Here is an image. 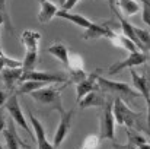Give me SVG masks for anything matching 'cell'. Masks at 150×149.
I'll return each instance as SVG.
<instances>
[{"mask_svg":"<svg viewBox=\"0 0 150 149\" xmlns=\"http://www.w3.org/2000/svg\"><path fill=\"white\" fill-rule=\"evenodd\" d=\"M7 127V121H6V111L3 108H0V135L6 130Z\"/></svg>","mask_w":150,"mask_h":149,"instance_id":"f1b7e54d","label":"cell"},{"mask_svg":"<svg viewBox=\"0 0 150 149\" xmlns=\"http://www.w3.org/2000/svg\"><path fill=\"white\" fill-rule=\"evenodd\" d=\"M40 3H41V9L38 12V21L41 24H48L54 16H57L60 9L52 0H42Z\"/></svg>","mask_w":150,"mask_h":149,"instance_id":"9a60e30c","label":"cell"},{"mask_svg":"<svg viewBox=\"0 0 150 149\" xmlns=\"http://www.w3.org/2000/svg\"><path fill=\"white\" fill-rule=\"evenodd\" d=\"M41 34L34 29H25L21 34V43L25 48V53H38Z\"/></svg>","mask_w":150,"mask_h":149,"instance_id":"30bf717a","label":"cell"},{"mask_svg":"<svg viewBox=\"0 0 150 149\" xmlns=\"http://www.w3.org/2000/svg\"><path fill=\"white\" fill-rule=\"evenodd\" d=\"M79 1H80V0H64V1L61 3V9H64V10H71Z\"/></svg>","mask_w":150,"mask_h":149,"instance_id":"f546056e","label":"cell"},{"mask_svg":"<svg viewBox=\"0 0 150 149\" xmlns=\"http://www.w3.org/2000/svg\"><path fill=\"white\" fill-rule=\"evenodd\" d=\"M0 26H3L9 34H15L13 25L7 12V0H0Z\"/></svg>","mask_w":150,"mask_h":149,"instance_id":"44dd1931","label":"cell"},{"mask_svg":"<svg viewBox=\"0 0 150 149\" xmlns=\"http://www.w3.org/2000/svg\"><path fill=\"white\" fill-rule=\"evenodd\" d=\"M23 61L22 60H16V58H10L7 57L1 48H0V72L3 69H16V67H22Z\"/></svg>","mask_w":150,"mask_h":149,"instance_id":"cb8c5ba5","label":"cell"},{"mask_svg":"<svg viewBox=\"0 0 150 149\" xmlns=\"http://www.w3.org/2000/svg\"><path fill=\"white\" fill-rule=\"evenodd\" d=\"M100 140H102V139H100L99 136H96V135H89V136L83 140V148H86V149H98Z\"/></svg>","mask_w":150,"mask_h":149,"instance_id":"4316f807","label":"cell"},{"mask_svg":"<svg viewBox=\"0 0 150 149\" xmlns=\"http://www.w3.org/2000/svg\"><path fill=\"white\" fill-rule=\"evenodd\" d=\"M74 117V111L70 110V111H64L63 114H60V123L57 126V130L54 133V138H52V145L55 148H60V145L66 140L70 129H71V120Z\"/></svg>","mask_w":150,"mask_h":149,"instance_id":"52a82bcc","label":"cell"},{"mask_svg":"<svg viewBox=\"0 0 150 149\" xmlns=\"http://www.w3.org/2000/svg\"><path fill=\"white\" fill-rule=\"evenodd\" d=\"M40 1H42V0H40Z\"/></svg>","mask_w":150,"mask_h":149,"instance_id":"d590c367","label":"cell"},{"mask_svg":"<svg viewBox=\"0 0 150 149\" xmlns=\"http://www.w3.org/2000/svg\"><path fill=\"white\" fill-rule=\"evenodd\" d=\"M115 4L121 9L124 16H134L140 10V4L136 0H115Z\"/></svg>","mask_w":150,"mask_h":149,"instance_id":"ffe728a7","label":"cell"},{"mask_svg":"<svg viewBox=\"0 0 150 149\" xmlns=\"http://www.w3.org/2000/svg\"><path fill=\"white\" fill-rule=\"evenodd\" d=\"M149 53H150V51H149Z\"/></svg>","mask_w":150,"mask_h":149,"instance_id":"8d00e7d4","label":"cell"},{"mask_svg":"<svg viewBox=\"0 0 150 149\" xmlns=\"http://www.w3.org/2000/svg\"><path fill=\"white\" fill-rule=\"evenodd\" d=\"M1 75V81L4 83V86L9 91H13L15 85H18L21 82V78L23 75V69L22 67H16V69H3L0 72Z\"/></svg>","mask_w":150,"mask_h":149,"instance_id":"5bb4252c","label":"cell"},{"mask_svg":"<svg viewBox=\"0 0 150 149\" xmlns=\"http://www.w3.org/2000/svg\"><path fill=\"white\" fill-rule=\"evenodd\" d=\"M57 16L61 18V19H66V21H69V22H71V24H74V25H77V26H80V28H83V29H86V28H89V26L92 25V21H91V19H88V18L83 16V15L73 13V12H70V10L60 9L58 13H57Z\"/></svg>","mask_w":150,"mask_h":149,"instance_id":"2e32d148","label":"cell"},{"mask_svg":"<svg viewBox=\"0 0 150 149\" xmlns=\"http://www.w3.org/2000/svg\"><path fill=\"white\" fill-rule=\"evenodd\" d=\"M147 60H149L147 53H143V51L130 53V54L127 56V58H124L122 61L112 63V64L109 66V69H108V75H117V73H120V72L124 70V69H134V67H137V66L144 64Z\"/></svg>","mask_w":150,"mask_h":149,"instance_id":"8992f818","label":"cell"},{"mask_svg":"<svg viewBox=\"0 0 150 149\" xmlns=\"http://www.w3.org/2000/svg\"><path fill=\"white\" fill-rule=\"evenodd\" d=\"M67 69L70 70V73L85 70V60H83V57H82L80 54H77V53H73V54L70 53V57H69V66H67Z\"/></svg>","mask_w":150,"mask_h":149,"instance_id":"603a6c76","label":"cell"},{"mask_svg":"<svg viewBox=\"0 0 150 149\" xmlns=\"http://www.w3.org/2000/svg\"><path fill=\"white\" fill-rule=\"evenodd\" d=\"M6 111H7V114L10 115V118L19 126V127H22L23 130H26L32 138H35V135H34V130L29 127V124H28V121H26V117L23 115V111H22V107H21V104H19V99H18V95L13 92V94H10V97L7 99V104H6Z\"/></svg>","mask_w":150,"mask_h":149,"instance_id":"5b68a950","label":"cell"},{"mask_svg":"<svg viewBox=\"0 0 150 149\" xmlns=\"http://www.w3.org/2000/svg\"><path fill=\"white\" fill-rule=\"evenodd\" d=\"M112 31H114L112 28H106L105 25H99V24L92 22V25L85 29L82 38L83 40H98V38H103V37L109 38Z\"/></svg>","mask_w":150,"mask_h":149,"instance_id":"4fadbf2b","label":"cell"},{"mask_svg":"<svg viewBox=\"0 0 150 149\" xmlns=\"http://www.w3.org/2000/svg\"><path fill=\"white\" fill-rule=\"evenodd\" d=\"M143 3V12H142V19L143 22L150 28V0H140Z\"/></svg>","mask_w":150,"mask_h":149,"instance_id":"83f0119b","label":"cell"},{"mask_svg":"<svg viewBox=\"0 0 150 149\" xmlns=\"http://www.w3.org/2000/svg\"><path fill=\"white\" fill-rule=\"evenodd\" d=\"M9 94H7V91H1L0 89V108H3V107H6V104H7V99H9Z\"/></svg>","mask_w":150,"mask_h":149,"instance_id":"4dcf8cb0","label":"cell"},{"mask_svg":"<svg viewBox=\"0 0 150 149\" xmlns=\"http://www.w3.org/2000/svg\"><path fill=\"white\" fill-rule=\"evenodd\" d=\"M63 1H64V0H60V3H63Z\"/></svg>","mask_w":150,"mask_h":149,"instance_id":"836d02e7","label":"cell"},{"mask_svg":"<svg viewBox=\"0 0 150 149\" xmlns=\"http://www.w3.org/2000/svg\"><path fill=\"white\" fill-rule=\"evenodd\" d=\"M48 83H44V82H38V81H25V82H21L19 83V88H18V92L19 94H32L34 91H38L44 86H47Z\"/></svg>","mask_w":150,"mask_h":149,"instance_id":"7402d4cb","label":"cell"},{"mask_svg":"<svg viewBox=\"0 0 150 149\" xmlns=\"http://www.w3.org/2000/svg\"><path fill=\"white\" fill-rule=\"evenodd\" d=\"M67 85L69 83H64L61 86H44L38 91H34L31 94V98L42 107L57 110L60 114H63L64 108H63V102H61V92Z\"/></svg>","mask_w":150,"mask_h":149,"instance_id":"7a4b0ae2","label":"cell"},{"mask_svg":"<svg viewBox=\"0 0 150 149\" xmlns=\"http://www.w3.org/2000/svg\"><path fill=\"white\" fill-rule=\"evenodd\" d=\"M147 104V115H146V129H147V135L150 138V99L146 101Z\"/></svg>","mask_w":150,"mask_h":149,"instance_id":"1f68e13d","label":"cell"},{"mask_svg":"<svg viewBox=\"0 0 150 149\" xmlns=\"http://www.w3.org/2000/svg\"><path fill=\"white\" fill-rule=\"evenodd\" d=\"M47 53L52 56L54 58H57L58 61H61L66 67L69 66V57H70V51L67 48L66 44L63 43H54L47 48Z\"/></svg>","mask_w":150,"mask_h":149,"instance_id":"ac0fdd59","label":"cell"},{"mask_svg":"<svg viewBox=\"0 0 150 149\" xmlns=\"http://www.w3.org/2000/svg\"><path fill=\"white\" fill-rule=\"evenodd\" d=\"M112 110H114V117L115 123L120 126H125L127 129L133 130H142L143 124L142 121V113H137L128 107V104L121 98L112 99Z\"/></svg>","mask_w":150,"mask_h":149,"instance_id":"6da1fadb","label":"cell"},{"mask_svg":"<svg viewBox=\"0 0 150 149\" xmlns=\"http://www.w3.org/2000/svg\"><path fill=\"white\" fill-rule=\"evenodd\" d=\"M108 40H111L117 47H120V48L125 50V51H128V53H134V51H140L139 47L128 38V37H125L124 34H120V32H117V31H112V34H111V37L108 38Z\"/></svg>","mask_w":150,"mask_h":149,"instance_id":"d6986e66","label":"cell"},{"mask_svg":"<svg viewBox=\"0 0 150 149\" xmlns=\"http://www.w3.org/2000/svg\"><path fill=\"white\" fill-rule=\"evenodd\" d=\"M15 121L12 118L7 120V127L6 130L3 132V138H4V142H6V146L7 149H21L22 146V140L15 129Z\"/></svg>","mask_w":150,"mask_h":149,"instance_id":"7c38bea8","label":"cell"},{"mask_svg":"<svg viewBox=\"0 0 150 149\" xmlns=\"http://www.w3.org/2000/svg\"><path fill=\"white\" fill-rule=\"evenodd\" d=\"M0 149H4V148H3V145H1V143H0Z\"/></svg>","mask_w":150,"mask_h":149,"instance_id":"d6a6232c","label":"cell"},{"mask_svg":"<svg viewBox=\"0 0 150 149\" xmlns=\"http://www.w3.org/2000/svg\"><path fill=\"white\" fill-rule=\"evenodd\" d=\"M130 76H131V82H133V88L146 99H150V83L147 78L142 76L140 73H137L134 69H130Z\"/></svg>","mask_w":150,"mask_h":149,"instance_id":"8fae6325","label":"cell"},{"mask_svg":"<svg viewBox=\"0 0 150 149\" xmlns=\"http://www.w3.org/2000/svg\"><path fill=\"white\" fill-rule=\"evenodd\" d=\"M28 115H29V121H31V124H32V130H34V135H35V140H37L38 149H58L52 145V142H50V140L47 139L45 129H44L42 123H41L31 111H28Z\"/></svg>","mask_w":150,"mask_h":149,"instance_id":"9c48e42d","label":"cell"},{"mask_svg":"<svg viewBox=\"0 0 150 149\" xmlns=\"http://www.w3.org/2000/svg\"><path fill=\"white\" fill-rule=\"evenodd\" d=\"M82 149H86V148H82Z\"/></svg>","mask_w":150,"mask_h":149,"instance_id":"e575fe53","label":"cell"},{"mask_svg":"<svg viewBox=\"0 0 150 149\" xmlns=\"http://www.w3.org/2000/svg\"><path fill=\"white\" fill-rule=\"evenodd\" d=\"M136 32H137V37L142 41V44L144 46L146 51L149 53L150 51V32L147 29H143V28H139V26H136Z\"/></svg>","mask_w":150,"mask_h":149,"instance_id":"484cf974","label":"cell"},{"mask_svg":"<svg viewBox=\"0 0 150 149\" xmlns=\"http://www.w3.org/2000/svg\"><path fill=\"white\" fill-rule=\"evenodd\" d=\"M98 89L102 91L103 94L112 95L114 98H121L124 101L125 99H136L139 97H142L128 83L118 82V81H111V79H106L103 76H99V79H98Z\"/></svg>","mask_w":150,"mask_h":149,"instance_id":"3957f363","label":"cell"},{"mask_svg":"<svg viewBox=\"0 0 150 149\" xmlns=\"http://www.w3.org/2000/svg\"><path fill=\"white\" fill-rule=\"evenodd\" d=\"M100 70H95L92 73H89L83 81H80L79 83H76V101L80 102L88 94L93 92L98 89V79H99Z\"/></svg>","mask_w":150,"mask_h":149,"instance_id":"ba28073f","label":"cell"},{"mask_svg":"<svg viewBox=\"0 0 150 149\" xmlns=\"http://www.w3.org/2000/svg\"><path fill=\"white\" fill-rule=\"evenodd\" d=\"M115 117L112 110V101L106 99V104L103 105V111L100 115V130L99 138L105 140H114L115 139Z\"/></svg>","mask_w":150,"mask_h":149,"instance_id":"277c9868","label":"cell"},{"mask_svg":"<svg viewBox=\"0 0 150 149\" xmlns=\"http://www.w3.org/2000/svg\"><path fill=\"white\" fill-rule=\"evenodd\" d=\"M127 139H128L127 146H133V148H139L140 145L146 143L144 136L142 133H139L137 130H133V129H128L127 130Z\"/></svg>","mask_w":150,"mask_h":149,"instance_id":"d4e9b609","label":"cell"},{"mask_svg":"<svg viewBox=\"0 0 150 149\" xmlns=\"http://www.w3.org/2000/svg\"><path fill=\"white\" fill-rule=\"evenodd\" d=\"M105 104H106V98H105L103 92L99 91V89L88 94L85 98L79 102L80 108H96V107L99 108V107H103Z\"/></svg>","mask_w":150,"mask_h":149,"instance_id":"e0dca14e","label":"cell"}]
</instances>
